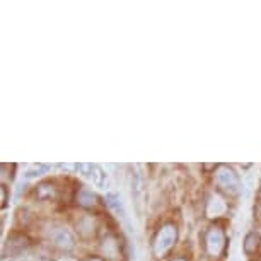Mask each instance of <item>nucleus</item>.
<instances>
[{
    "instance_id": "obj_1",
    "label": "nucleus",
    "mask_w": 261,
    "mask_h": 261,
    "mask_svg": "<svg viewBox=\"0 0 261 261\" xmlns=\"http://www.w3.org/2000/svg\"><path fill=\"white\" fill-rule=\"evenodd\" d=\"M176 241H178V227L174 224H164L152 241V254L155 258H164L174 248Z\"/></svg>"
},
{
    "instance_id": "obj_2",
    "label": "nucleus",
    "mask_w": 261,
    "mask_h": 261,
    "mask_svg": "<svg viewBox=\"0 0 261 261\" xmlns=\"http://www.w3.org/2000/svg\"><path fill=\"white\" fill-rule=\"evenodd\" d=\"M225 246H227V238H225L224 229L219 227V225L208 227L203 238V248H205L206 256H210V258H219L225 251Z\"/></svg>"
},
{
    "instance_id": "obj_3",
    "label": "nucleus",
    "mask_w": 261,
    "mask_h": 261,
    "mask_svg": "<svg viewBox=\"0 0 261 261\" xmlns=\"http://www.w3.org/2000/svg\"><path fill=\"white\" fill-rule=\"evenodd\" d=\"M215 183L220 190L229 195H236L241 188V179L236 174V171L229 166H219L215 171Z\"/></svg>"
},
{
    "instance_id": "obj_4",
    "label": "nucleus",
    "mask_w": 261,
    "mask_h": 261,
    "mask_svg": "<svg viewBox=\"0 0 261 261\" xmlns=\"http://www.w3.org/2000/svg\"><path fill=\"white\" fill-rule=\"evenodd\" d=\"M50 241L51 244L58 248L60 251H72L75 248V236L70 229L67 227H53L50 232Z\"/></svg>"
},
{
    "instance_id": "obj_5",
    "label": "nucleus",
    "mask_w": 261,
    "mask_h": 261,
    "mask_svg": "<svg viewBox=\"0 0 261 261\" xmlns=\"http://www.w3.org/2000/svg\"><path fill=\"white\" fill-rule=\"evenodd\" d=\"M29 248V239L21 232H14L7 238L6 244H4V256H17L22 251Z\"/></svg>"
},
{
    "instance_id": "obj_6",
    "label": "nucleus",
    "mask_w": 261,
    "mask_h": 261,
    "mask_svg": "<svg viewBox=\"0 0 261 261\" xmlns=\"http://www.w3.org/2000/svg\"><path fill=\"white\" fill-rule=\"evenodd\" d=\"M75 227H77V232H79L81 238L91 239V238H94V236H96V229H97L96 219L92 215H82L81 219L77 220Z\"/></svg>"
},
{
    "instance_id": "obj_7",
    "label": "nucleus",
    "mask_w": 261,
    "mask_h": 261,
    "mask_svg": "<svg viewBox=\"0 0 261 261\" xmlns=\"http://www.w3.org/2000/svg\"><path fill=\"white\" fill-rule=\"evenodd\" d=\"M101 249H102V254H105L108 259H118V258H120V243H118L116 236L106 234L105 238H102Z\"/></svg>"
},
{
    "instance_id": "obj_8",
    "label": "nucleus",
    "mask_w": 261,
    "mask_h": 261,
    "mask_svg": "<svg viewBox=\"0 0 261 261\" xmlns=\"http://www.w3.org/2000/svg\"><path fill=\"white\" fill-rule=\"evenodd\" d=\"M34 195H36V198L41 200V201L55 200L58 196V188H57L55 183H51V181H43V183H39L36 186Z\"/></svg>"
},
{
    "instance_id": "obj_9",
    "label": "nucleus",
    "mask_w": 261,
    "mask_h": 261,
    "mask_svg": "<svg viewBox=\"0 0 261 261\" xmlns=\"http://www.w3.org/2000/svg\"><path fill=\"white\" fill-rule=\"evenodd\" d=\"M227 208L225 201L217 195H212L208 198V203H206V215L208 217H220Z\"/></svg>"
},
{
    "instance_id": "obj_10",
    "label": "nucleus",
    "mask_w": 261,
    "mask_h": 261,
    "mask_svg": "<svg viewBox=\"0 0 261 261\" xmlns=\"http://www.w3.org/2000/svg\"><path fill=\"white\" fill-rule=\"evenodd\" d=\"M77 203L84 206V208H94L97 203V196L92 193L89 188L82 186V188L77 191Z\"/></svg>"
},
{
    "instance_id": "obj_11",
    "label": "nucleus",
    "mask_w": 261,
    "mask_h": 261,
    "mask_svg": "<svg viewBox=\"0 0 261 261\" xmlns=\"http://www.w3.org/2000/svg\"><path fill=\"white\" fill-rule=\"evenodd\" d=\"M106 203L111 210H115L120 217H126V210H125V203H123L121 195L118 193H108L106 195Z\"/></svg>"
},
{
    "instance_id": "obj_12",
    "label": "nucleus",
    "mask_w": 261,
    "mask_h": 261,
    "mask_svg": "<svg viewBox=\"0 0 261 261\" xmlns=\"http://www.w3.org/2000/svg\"><path fill=\"white\" fill-rule=\"evenodd\" d=\"M259 244H261V239H259V236L256 234V232H249V234H246L244 243H243L244 254H248V256L256 254V251H258Z\"/></svg>"
},
{
    "instance_id": "obj_13",
    "label": "nucleus",
    "mask_w": 261,
    "mask_h": 261,
    "mask_svg": "<svg viewBox=\"0 0 261 261\" xmlns=\"http://www.w3.org/2000/svg\"><path fill=\"white\" fill-rule=\"evenodd\" d=\"M92 183H94L96 188H101V190H106L108 188V174L105 172L101 166L94 164V171H92V176H91Z\"/></svg>"
},
{
    "instance_id": "obj_14",
    "label": "nucleus",
    "mask_w": 261,
    "mask_h": 261,
    "mask_svg": "<svg viewBox=\"0 0 261 261\" xmlns=\"http://www.w3.org/2000/svg\"><path fill=\"white\" fill-rule=\"evenodd\" d=\"M140 166H137V172L132 174V193H134L135 198H139L144 193V178H142V174L139 172Z\"/></svg>"
},
{
    "instance_id": "obj_15",
    "label": "nucleus",
    "mask_w": 261,
    "mask_h": 261,
    "mask_svg": "<svg viewBox=\"0 0 261 261\" xmlns=\"http://www.w3.org/2000/svg\"><path fill=\"white\" fill-rule=\"evenodd\" d=\"M50 169H51V166L38 164V166H34L31 171H28V172H26V178H36V176H41L43 172H46V171H50Z\"/></svg>"
},
{
    "instance_id": "obj_16",
    "label": "nucleus",
    "mask_w": 261,
    "mask_h": 261,
    "mask_svg": "<svg viewBox=\"0 0 261 261\" xmlns=\"http://www.w3.org/2000/svg\"><path fill=\"white\" fill-rule=\"evenodd\" d=\"M77 171L81 172V174L87 176V178H91L92 171H94V164H77Z\"/></svg>"
},
{
    "instance_id": "obj_17",
    "label": "nucleus",
    "mask_w": 261,
    "mask_h": 261,
    "mask_svg": "<svg viewBox=\"0 0 261 261\" xmlns=\"http://www.w3.org/2000/svg\"><path fill=\"white\" fill-rule=\"evenodd\" d=\"M0 200H2V208L7 205V188L6 186H2V190H0Z\"/></svg>"
},
{
    "instance_id": "obj_18",
    "label": "nucleus",
    "mask_w": 261,
    "mask_h": 261,
    "mask_svg": "<svg viewBox=\"0 0 261 261\" xmlns=\"http://www.w3.org/2000/svg\"><path fill=\"white\" fill-rule=\"evenodd\" d=\"M84 261H106L105 258H101V256H87Z\"/></svg>"
},
{
    "instance_id": "obj_19",
    "label": "nucleus",
    "mask_w": 261,
    "mask_h": 261,
    "mask_svg": "<svg viewBox=\"0 0 261 261\" xmlns=\"http://www.w3.org/2000/svg\"><path fill=\"white\" fill-rule=\"evenodd\" d=\"M58 261H75V259H73V258H60Z\"/></svg>"
},
{
    "instance_id": "obj_20",
    "label": "nucleus",
    "mask_w": 261,
    "mask_h": 261,
    "mask_svg": "<svg viewBox=\"0 0 261 261\" xmlns=\"http://www.w3.org/2000/svg\"><path fill=\"white\" fill-rule=\"evenodd\" d=\"M171 261H188L186 258H174V259H171Z\"/></svg>"
}]
</instances>
